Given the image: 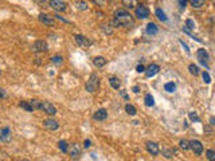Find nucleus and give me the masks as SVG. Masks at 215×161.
<instances>
[{
  "label": "nucleus",
  "instance_id": "29",
  "mask_svg": "<svg viewBox=\"0 0 215 161\" xmlns=\"http://www.w3.org/2000/svg\"><path fill=\"white\" fill-rule=\"evenodd\" d=\"M156 16H158L161 22H165V20H167V16H165L164 11H161L160 8H158V10H156Z\"/></svg>",
  "mask_w": 215,
  "mask_h": 161
},
{
  "label": "nucleus",
  "instance_id": "5",
  "mask_svg": "<svg viewBox=\"0 0 215 161\" xmlns=\"http://www.w3.org/2000/svg\"><path fill=\"white\" fill-rule=\"evenodd\" d=\"M136 16L138 19H147L149 16V10L148 7H145L144 4H140L138 7H136Z\"/></svg>",
  "mask_w": 215,
  "mask_h": 161
},
{
  "label": "nucleus",
  "instance_id": "38",
  "mask_svg": "<svg viewBox=\"0 0 215 161\" xmlns=\"http://www.w3.org/2000/svg\"><path fill=\"white\" fill-rule=\"evenodd\" d=\"M78 8L79 10H82V11H85V10H88V4H86V2H79L78 3Z\"/></svg>",
  "mask_w": 215,
  "mask_h": 161
},
{
  "label": "nucleus",
  "instance_id": "51",
  "mask_svg": "<svg viewBox=\"0 0 215 161\" xmlns=\"http://www.w3.org/2000/svg\"><path fill=\"white\" fill-rule=\"evenodd\" d=\"M22 161H30V160H22Z\"/></svg>",
  "mask_w": 215,
  "mask_h": 161
},
{
  "label": "nucleus",
  "instance_id": "26",
  "mask_svg": "<svg viewBox=\"0 0 215 161\" xmlns=\"http://www.w3.org/2000/svg\"><path fill=\"white\" fill-rule=\"evenodd\" d=\"M144 101H145L147 106H153L155 105V100H153V97H152L151 94H147L145 98H144Z\"/></svg>",
  "mask_w": 215,
  "mask_h": 161
},
{
  "label": "nucleus",
  "instance_id": "3",
  "mask_svg": "<svg viewBox=\"0 0 215 161\" xmlns=\"http://www.w3.org/2000/svg\"><path fill=\"white\" fill-rule=\"evenodd\" d=\"M48 4H50L52 10H55L58 12H65L67 10V3L63 2V0H50Z\"/></svg>",
  "mask_w": 215,
  "mask_h": 161
},
{
  "label": "nucleus",
  "instance_id": "43",
  "mask_svg": "<svg viewBox=\"0 0 215 161\" xmlns=\"http://www.w3.org/2000/svg\"><path fill=\"white\" fill-rule=\"evenodd\" d=\"M179 3H180L182 8H184V7H186V4H187V0H179Z\"/></svg>",
  "mask_w": 215,
  "mask_h": 161
},
{
  "label": "nucleus",
  "instance_id": "36",
  "mask_svg": "<svg viewBox=\"0 0 215 161\" xmlns=\"http://www.w3.org/2000/svg\"><path fill=\"white\" fill-rule=\"evenodd\" d=\"M186 26H187V28H190V30H194L195 28V23H194V20H191V19H187L186 20Z\"/></svg>",
  "mask_w": 215,
  "mask_h": 161
},
{
  "label": "nucleus",
  "instance_id": "25",
  "mask_svg": "<svg viewBox=\"0 0 215 161\" xmlns=\"http://www.w3.org/2000/svg\"><path fill=\"white\" fill-rule=\"evenodd\" d=\"M164 89H165V90H167L168 93H173L175 90H176V85H175L173 82H168V83L164 85Z\"/></svg>",
  "mask_w": 215,
  "mask_h": 161
},
{
  "label": "nucleus",
  "instance_id": "4",
  "mask_svg": "<svg viewBox=\"0 0 215 161\" xmlns=\"http://www.w3.org/2000/svg\"><path fill=\"white\" fill-rule=\"evenodd\" d=\"M69 156L73 160H78L79 157H81V148H79V145L78 144H73V145H70L69 146Z\"/></svg>",
  "mask_w": 215,
  "mask_h": 161
},
{
  "label": "nucleus",
  "instance_id": "48",
  "mask_svg": "<svg viewBox=\"0 0 215 161\" xmlns=\"http://www.w3.org/2000/svg\"><path fill=\"white\" fill-rule=\"evenodd\" d=\"M210 121H211V124H212V125H215V118H212V117H211V118H210Z\"/></svg>",
  "mask_w": 215,
  "mask_h": 161
},
{
  "label": "nucleus",
  "instance_id": "31",
  "mask_svg": "<svg viewBox=\"0 0 215 161\" xmlns=\"http://www.w3.org/2000/svg\"><path fill=\"white\" fill-rule=\"evenodd\" d=\"M188 69H190V73L194 74V75H198L199 74V67L196 65H190L188 66Z\"/></svg>",
  "mask_w": 215,
  "mask_h": 161
},
{
  "label": "nucleus",
  "instance_id": "6",
  "mask_svg": "<svg viewBox=\"0 0 215 161\" xmlns=\"http://www.w3.org/2000/svg\"><path fill=\"white\" fill-rule=\"evenodd\" d=\"M40 110H43L44 113L48 114V115H55L57 114V107L52 104H50V102H47V101L42 102V109Z\"/></svg>",
  "mask_w": 215,
  "mask_h": 161
},
{
  "label": "nucleus",
  "instance_id": "49",
  "mask_svg": "<svg viewBox=\"0 0 215 161\" xmlns=\"http://www.w3.org/2000/svg\"><path fill=\"white\" fill-rule=\"evenodd\" d=\"M0 141H2V133H0Z\"/></svg>",
  "mask_w": 215,
  "mask_h": 161
},
{
  "label": "nucleus",
  "instance_id": "19",
  "mask_svg": "<svg viewBox=\"0 0 215 161\" xmlns=\"http://www.w3.org/2000/svg\"><path fill=\"white\" fill-rule=\"evenodd\" d=\"M158 31H159V28H158V26H156L155 23H148V26H147V32L149 34V35H155V34H158Z\"/></svg>",
  "mask_w": 215,
  "mask_h": 161
},
{
  "label": "nucleus",
  "instance_id": "45",
  "mask_svg": "<svg viewBox=\"0 0 215 161\" xmlns=\"http://www.w3.org/2000/svg\"><path fill=\"white\" fill-rule=\"evenodd\" d=\"M121 95H122L124 98H127V100H128V98H129V97L127 95V93H125V91H121Z\"/></svg>",
  "mask_w": 215,
  "mask_h": 161
},
{
  "label": "nucleus",
  "instance_id": "52",
  "mask_svg": "<svg viewBox=\"0 0 215 161\" xmlns=\"http://www.w3.org/2000/svg\"><path fill=\"white\" fill-rule=\"evenodd\" d=\"M0 74H2V71H0Z\"/></svg>",
  "mask_w": 215,
  "mask_h": 161
},
{
  "label": "nucleus",
  "instance_id": "10",
  "mask_svg": "<svg viewBox=\"0 0 215 161\" xmlns=\"http://www.w3.org/2000/svg\"><path fill=\"white\" fill-rule=\"evenodd\" d=\"M43 126L46 129H48V130H58L59 124H58L55 120H52V118H46L43 121Z\"/></svg>",
  "mask_w": 215,
  "mask_h": 161
},
{
  "label": "nucleus",
  "instance_id": "42",
  "mask_svg": "<svg viewBox=\"0 0 215 161\" xmlns=\"http://www.w3.org/2000/svg\"><path fill=\"white\" fill-rule=\"evenodd\" d=\"M83 146H85V148H90V146H92V142H90V140H85V142H83Z\"/></svg>",
  "mask_w": 215,
  "mask_h": 161
},
{
  "label": "nucleus",
  "instance_id": "15",
  "mask_svg": "<svg viewBox=\"0 0 215 161\" xmlns=\"http://www.w3.org/2000/svg\"><path fill=\"white\" fill-rule=\"evenodd\" d=\"M106 118H108V111L105 109H100L94 113V120H97V121H104Z\"/></svg>",
  "mask_w": 215,
  "mask_h": 161
},
{
  "label": "nucleus",
  "instance_id": "27",
  "mask_svg": "<svg viewBox=\"0 0 215 161\" xmlns=\"http://www.w3.org/2000/svg\"><path fill=\"white\" fill-rule=\"evenodd\" d=\"M161 152H163V156H164V157H167V159H171L172 156H173V150L169 149V148H164V149L161 150Z\"/></svg>",
  "mask_w": 215,
  "mask_h": 161
},
{
  "label": "nucleus",
  "instance_id": "8",
  "mask_svg": "<svg viewBox=\"0 0 215 161\" xmlns=\"http://www.w3.org/2000/svg\"><path fill=\"white\" fill-rule=\"evenodd\" d=\"M190 149L194 152L195 154H202V152H203V145H202V142L198 141V140H194L190 142Z\"/></svg>",
  "mask_w": 215,
  "mask_h": 161
},
{
  "label": "nucleus",
  "instance_id": "13",
  "mask_svg": "<svg viewBox=\"0 0 215 161\" xmlns=\"http://www.w3.org/2000/svg\"><path fill=\"white\" fill-rule=\"evenodd\" d=\"M0 133H2V141H4V142H10L11 141L12 132H11V129L8 128V126L0 129Z\"/></svg>",
  "mask_w": 215,
  "mask_h": 161
},
{
  "label": "nucleus",
  "instance_id": "32",
  "mask_svg": "<svg viewBox=\"0 0 215 161\" xmlns=\"http://www.w3.org/2000/svg\"><path fill=\"white\" fill-rule=\"evenodd\" d=\"M179 146H180L183 150H187V149H190V142H188L187 140H182L180 142H179Z\"/></svg>",
  "mask_w": 215,
  "mask_h": 161
},
{
  "label": "nucleus",
  "instance_id": "35",
  "mask_svg": "<svg viewBox=\"0 0 215 161\" xmlns=\"http://www.w3.org/2000/svg\"><path fill=\"white\" fill-rule=\"evenodd\" d=\"M202 77H203L204 83H210V82H211V78H210V74L207 73V71H204V73L202 74Z\"/></svg>",
  "mask_w": 215,
  "mask_h": 161
},
{
  "label": "nucleus",
  "instance_id": "34",
  "mask_svg": "<svg viewBox=\"0 0 215 161\" xmlns=\"http://www.w3.org/2000/svg\"><path fill=\"white\" fill-rule=\"evenodd\" d=\"M62 61H63V58H62L61 55H57V56H52L51 58V62H52V63H55V65L62 63Z\"/></svg>",
  "mask_w": 215,
  "mask_h": 161
},
{
  "label": "nucleus",
  "instance_id": "18",
  "mask_svg": "<svg viewBox=\"0 0 215 161\" xmlns=\"http://www.w3.org/2000/svg\"><path fill=\"white\" fill-rule=\"evenodd\" d=\"M208 52L203 50V48H200V50H198V59L200 62H206V61H208Z\"/></svg>",
  "mask_w": 215,
  "mask_h": 161
},
{
  "label": "nucleus",
  "instance_id": "50",
  "mask_svg": "<svg viewBox=\"0 0 215 161\" xmlns=\"http://www.w3.org/2000/svg\"><path fill=\"white\" fill-rule=\"evenodd\" d=\"M212 3H214V6H215V0H212Z\"/></svg>",
  "mask_w": 215,
  "mask_h": 161
},
{
  "label": "nucleus",
  "instance_id": "44",
  "mask_svg": "<svg viewBox=\"0 0 215 161\" xmlns=\"http://www.w3.org/2000/svg\"><path fill=\"white\" fill-rule=\"evenodd\" d=\"M4 97H6V91H4L3 89L0 87V98H4Z\"/></svg>",
  "mask_w": 215,
  "mask_h": 161
},
{
  "label": "nucleus",
  "instance_id": "47",
  "mask_svg": "<svg viewBox=\"0 0 215 161\" xmlns=\"http://www.w3.org/2000/svg\"><path fill=\"white\" fill-rule=\"evenodd\" d=\"M97 15H98V16H100V17H104V13H102L101 11H98V12H97Z\"/></svg>",
  "mask_w": 215,
  "mask_h": 161
},
{
  "label": "nucleus",
  "instance_id": "37",
  "mask_svg": "<svg viewBox=\"0 0 215 161\" xmlns=\"http://www.w3.org/2000/svg\"><path fill=\"white\" fill-rule=\"evenodd\" d=\"M190 120L191 121H196V122H198V121H200V118L198 117V114L194 113V111H191V113H190Z\"/></svg>",
  "mask_w": 215,
  "mask_h": 161
},
{
  "label": "nucleus",
  "instance_id": "30",
  "mask_svg": "<svg viewBox=\"0 0 215 161\" xmlns=\"http://www.w3.org/2000/svg\"><path fill=\"white\" fill-rule=\"evenodd\" d=\"M206 157H207L208 161H215V150L208 149L207 152H206Z\"/></svg>",
  "mask_w": 215,
  "mask_h": 161
},
{
  "label": "nucleus",
  "instance_id": "23",
  "mask_svg": "<svg viewBox=\"0 0 215 161\" xmlns=\"http://www.w3.org/2000/svg\"><path fill=\"white\" fill-rule=\"evenodd\" d=\"M58 148H59L61 152H63V153H67V152H69V144H67L66 141H63V140L58 142Z\"/></svg>",
  "mask_w": 215,
  "mask_h": 161
},
{
  "label": "nucleus",
  "instance_id": "12",
  "mask_svg": "<svg viewBox=\"0 0 215 161\" xmlns=\"http://www.w3.org/2000/svg\"><path fill=\"white\" fill-rule=\"evenodd\" d=\"M147 150L149 152L152 156H158L160 153V148L156 142H152V141H148L147 142Z\"/></svg>",
  "mask_w": 215,
  "mask_h": 161
},
{
  "label": "nucleus",
  "instance_id": "24",
  "mask_svg": "<svg viewBox=\"0 0 215 161\" xmlns=\"http://www.w3.org/2000/svg\"><path fill=\"white\" fill-rule=\"evenodd\" d=\"M19 106L23 107V109L27 110V111H32V110H34L32 105H31L30 102H26V101H20V102H19Z\"/></svg>",
  "mask_w": 215,
  "mask_h": 161
},
{
  "label": "nucleus",
  "instance_id": "46",
  "mask_svg": "<svg viewBox=\"0 0 215 161\" xmlns=\"http://www.w3.org/2000/svg\"><path fill=\"white\" fill-rule=\"evenodd\" d=\"M133 91H134V93H138V91H140V89H138L137 86H134V87H133Z\"/></svg>",
  "mask_w": 215,
  "mask_h": 161
},
{
  "label": "nucleus",
  "instance_id": "21",
  "mask_svg": "<svg viewBox=\"0 0 215 161\" xmlns=\"http://www.w3.org/2000/svg\"><path fill=\"white\" fill-rule=\"evenodd\" d=\"M190 2V4L194 8H202L204 6V3H206V0H188Z\"/></svg>",
  "mask_w": 215,
  "mask_h": 161
},
{
  "label": "nucleus",
  "instance_id": "1",
  "mask_svg": "<svg viewBox=\"0 0 215 161\" xmlns=\"http://www.w3.org/2000/svg\"><path fill=\"white\" fill-rule=\"evenodd\" d=\"M114 19L118 22L121 27H132L134 24L133 16L125 10H116L114 11Z\"/></svg>",
  "mask_w": 215,
  "mask_h": 161
},
{
  "label": "nucleus",
  "instance_id": "17",
  "mask_svg": "<svg viewBox=\"0 0 215 161\" xmlns=\"http://www.w3.org/2000/svg\"><path fill=\"white\" fill-rule=\"evenodd\" d=\"M93 63H94V66H97V67H104L106 65V59L104 56H96L93 59Z\"/></svg>",
  "mask_w": 215,
  "mask_h": 161
},
{
  "label": "nucleus",
  "instance_id": "40",
  "mask_svg": "<svg viewBox=\"0 0 215 161\" xmlns=\"http://www.w3.org/2000/svg\"><path fill=\"white\" fill-rule=\"evenodd\" d=\"M55 17H57L58 20H61V22H65V23H70V22L67 20V19H65V17H62V16H59V15H55Z\"/></svg>",
  "mask_w": 215,
  "mask_h": 161
},
{
  "label": "nucleus",
  "instance_id": "7",
  "mask_svg": "<svg viewBox=\"0 0 215 161\" xmlns=\"http://www.w3.org/2000/svg\"><path fill=\"white\" fill-rule=\"evenodd\" d=\"M74 40H75V43H77L78 46H81V47H89L92 44V42L86 37H83V35H79V34L74 35Z\"/></svg>",
  "mask_w": 215,
  "mask_h": 161
},
{
  "label": "nucleus",
  "instance_id": "9",
  "mask_svg": "<svg viewBox=\"0 0 215 161\" xmlns=\"http://www.w3.org/2000/svg\"><path fill=\"white\" fill-rule=\"evenodd\" d=\"M32 50L35 52H43V51H47L48 50V46L44 40H37L32 46Z\"/></svg>",
  "mask_w": 215,
  "mask_h": 161
},
{
  "label": "nucleus",
  "instance_id": "11",
  "mask_svg": "<svg viewBox=\"0 0 215 161\" xmlns=\"http://www.w3.org/2000/svg\"><path fill=\"white\" fill-rule=\"evenodd\" d=\"M39 20L42 22L43 24L48 26V27L55 26V20H54V17L50 16V15H47V13H40V15H39Z\"/></svg>",
  "mask_w": 215,
  "mask_h": 161
},
{
  "label": "nucleus",
  "instance_id": "22",
  "mask_svg": "<svg viewBox=\"0 0 215 161\" xmlns=\"http://www.w3.org/2000/svg\"><path fill=\"white\" fill-rule=\"evenodd\" d=\"M125 111H127L129 115H136V113H137L136 107H134L133 105H131V104H127V105H125Z\"/></svg>",
  "mask_w": 215,
  "mask_h": 161
},
{
  "label": "nucleus",
  "instance_id": "28",
  "mask_svg": "<svg viewBox=\"0 0 215 161\" xmlns=\"http://www.w3.org/2000/svg\"><path fill=\"white\" fill-rule=\"evenodd\" d=\"M30 104L32 105L34 109H38V110L42 109V102H40L39 100H31V101H30Z\"/></svg>",
  "mask_w": 215,
  "mask_h": 161
},
{
  "label": "nucleus",
  "instance_id": "20",
  "mask_svg": "<svg viewBox=\"0 0 215 161\" xmlns=\"http://www.w3.org/2000/svg\"><path fill=\"white\" fill-rule=\"evenodd\" d=\"M109 83H110V86H112V87L116 89V90H118L120 86H121L120 79H118V78H116V77H112V78L109 79Z\"/></svg>",
  "mask_w": 215,
  "mask_h": 161
},
{
  "label": "nucleus",
  "instance_id": "39",
  "mask_svg": "<svg viewBox=\"0 0 215 161\" xmlns=\"http://www.w3.org/2000/svg\"><path fill=\"white\" fill-rule=\"evenodd\" d=\"M92 2L98 4V6H104V4H105V0H92Z\"/></svg>",
  "mask_w": 215,
  "mask_h": 161
},
{
  "label": "nucleus",
  "instance_id": "16",
  "mask_svg": "<svg viewBox=\"0 0 215 161\" xmlns=\"http://www.w3.org/2000/svg\"><path fill=\"white\" fill-rule=\"evenodd\" d=\"M122 6L129 10H133L138 6V0H122Z\"/></svg>",
  "mask_w": 215,
  "mask_h": 161
},
{
  "label": "nucleus",
  "instance_id": "14",
  "mask_svg": "<svg viewBox=\"0 0 215 161\" xmlns=\"http://www.w3.org/2000/svg\"><path fill=\"white\" fill-rule=\"evenodd\" d=\"M159 70H160L159 65H151V66H148V69L145 70V75L148 78H151V77H153V75L158 74Z\"/></svg>",
  "mask_w": 215,
  "mask_h": 161
},
{
  "label": "nucleus",
  "instance_id": "2",
  "mask_svg": "<svg viewBox=\"0 0 215 161\" xmlns=\"http://www.w3.org/2000/svg\"><path fill=\"white\" fill-rule=\"evenodd\" d=\"M98 86H100V78H98V75L96 73L90 74V77H89V80L85 85V87H86V91L89 93H96Z\"/></svg>",
  "mask_w": 215,
  "mask_h": 161
},
{
  "label": "nucleus",
  "instance_id": "41",
  "mask_svg": "<svg viewBox=\"0 0 215 161\" xmlns=\"http://www.w3.org/2000/svg\"><path fill=\"white\" fill-rule=\"evenodd\" d=\"M136 70L138 71V73H144V71H145V69H144V66H142V65H138Z\"/></svg>",
  "mask_w": 215,
  "mask_h": 161
},
{
  "label": "nucleus",
  "instance_id": "33",
  "mask_svg": "<svg viewBox=\"0 0 215 161\" xmlns=\"http://www.w3.org/2000/svg\"><path fill=\"white\" fill-rule=\"evenodd\" d=\"M101 28H102V31L106 34V35H110L112 32H113V30H112V26H108V24H102L101 26Z\"/></svg>",
  "mask_w": 215,
  "mask_h": 161
}]
</instances>
